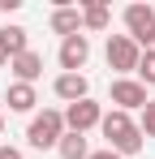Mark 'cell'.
<instances>
[{"label": "cell", "mask_w": 155, "mask_h": 159, "mask_svg": "<svg viewBox=\"0 0 155 159\" xmlns=\"http://www.w3.org/2000/svg\"><path fill=\"white\" fill-rule=\"evenodd\" d=\"M99 129H103V142H108V151H116L121 159L138 155V151H142V142H147V138H142V129H138V120H134L129 112H121V107L103 112Z\"/></svg>", "instance_id": "6da1fadb"}, {"label": "cell", "mask_w": 155, "mask_h": 159, "mask_svg": "<svg viewBox=\"0 0 155 159\" xmlns=\"http://www.w3.org/2000/svg\"><path fill=\"white\" fill-rule=\"evenodd\" d=\"M60 138H65V112L43 107V112L30 116V125H26V146L30 151H56Z\"/></svg>", "instance_id": "7a4b0ae2"}, {"label": "cell", "mask_w": 155, "mask_h": 159, "mask_svg": "<svg viewBox=\"0 0 155 159\" xmlns=\"http://www.w3.org/2000/svg\"><path fill=\"white\" fill-rule=\"evenodd\" d=\"M103 56H108V69H116L121 78L138 73V60H142L138 43H134L129 34H108V48H103Z\"/></svg>", "instance_id": "3957f363"}, {"label": "cell", "mask_w": 155, "mask_h": 159, "mask_svg": "<svg viewBox=\"0 0 155 159\" xmlns=\"http://www.w3.org/2000/svg\"><path fill=\"white\" fill-rule=\"evenodd\" d=\"M91 60V34H69L60 39V73H82Z\"/></svg>", "instance_id": "277c9868"}, {"label": "cell", "mask_w": 155, "mask_h": 159, "mask_svg": "<svg viewBox=\"0 0 155 159\" xmlns=\"http://www.w3.org/2000/svg\"><path fill=\"white\" fill-rule=\"evenodd\" d=\"M112 103L121 112H142L147 107V86L138 78H116L112 82Z\"/></svg>", "instance_id": "5b68a950"}, {"label": "cell", "mask_w": 155, "mask_h": 159, "mask_svg": "<svg viewBox=\"0 0 155 159\" xmlns=\"http://www.w3.org/2000/svg\"><path fill=\"white\" fill-rule=\"evenodd\" d=\"M99 120H103V107L95 103V99H82V103L65 107V129L69 133H86V129H95Z\"/></svg>", "instance_id": "8992f818"}, {"label": "cell", "mask_w": 155, "mask_h": 159, "mask_svg": "<svg viewBox=\"0 0 155 159\" xmlns=\"http://www.w3.org/2000/svg\"><path fill=\"white\" fill-rule=\"evenodd\" d=\"M52 90H56V99H65V107L91 99V82H86V73H56Z\"/></svg>", "instance_id": "52a82bcc"}, {"label": "cell", "mask_w": 155, "mask_h": 159, "mask_svg": "<svg viewBox=\"0 0 155 159\" xmlns=\"http://www.w3.org/2000/svg\"><path fill=\"white\" fill-rule=\"evenodd\" d=\"M121 17H125L129 39H142V34H151V30H155V9H151V4H142V0H138V4H125Z\"/></svg>", "instance_id": "ba28073f"}, {"label": "cell", "mask_w": 155, "mask_h": 159, "mask_svg": "<svg viewBox=\"0 0 155 159\" xmlns=\"http://www.w3.org/2000/svg\"><path fill=\"white\" fill-rule=\"evenodd\" d=\"M52 34H60V39L82 34V9L78 4H56L52 9Z\"/></svg>", "instance_id": "9c48e42d"}, {"label": "cell", "mask_w": 155, "mask_h": 159, "mask_svg": "<svg viewBox=\"0 0 155 159\" xmlns=\"http://www.w3.org/2000/svg\"><path fill=\"white\" fill-rule=\"evenodd\" d=\"M9 69H13V82H26V86H35V82L43 78V56L39 52H22L9 60Z\"/></svg>", "instance_id": "30bf717a"}, {"label": "cell", "mask_w": 155, "mask_h": 159, "mask_svg": "<svg viewBox=\"0 0 155 159\" xmlns=\"http://www.w3.org/2000/svg\"><path fill=\"white\" fill-rule=\"evenodd\" d=\"M22 52H30V34H26V26H17V22L0 26V56L13 60V56H22Z\"/></svg>", "instance_id": "8fae6325"}, {"label": "cell", "mask_w": 155, "mask_h": 159, "mask_svg": "<svg viewBox=\"0 0 155 159\" xmlns=\"http://www.w3.org/2000/svg\"><path fill=\"white\" fill-rule=\"evenodd\" d=\"M78 9H82V30H108L112 26V9L103 0H78Z\"/></svg>", "instance_id": "7c38bea8"}, {"label": "cell", "mask_w": 155, "mask_h": 159, "mask_svg": "<svg viewBox=\"0 0 155 159\" xmlns=\"http://www.w3.org/2000/svg\"><path fill=\"white\" fill-rule=\"evenodd\" d=\"M4 103H9V112H35V103H39V90L35 86H26V82H9V90H4Z\"/></svg>", "instance_id": "4fadbf2b"}, {"label": "cell", "mask_w": 155, "mask_h": 159, "mask_svg": "<svg viewBox=\"0 0 155 159\" xmlns=\"http://www.w3.org/2000/svg\"><path fill=\"white\" fill-rule=\"evenodd\" d=\"M56 155H60V159H86V155H91V142H86V133H69V129H65L60 146H56Z\"/></svg>", "instance_id": "5bb4252c"}, {"label": "cell", "mask_w": 155, "mask_h": 159, "mask_svg": "<svg viewBox=\"0 0 155 159\" xmlns=\"http://www.w3.org/2000/svg\"><path fill=\"white\" fill-rule=\"evenodd\" d=\"M138 129H142V138H155V99H147L142 116H138Z\"/></svg>", "instance_id": "9a60e30c"}, {"label": "cell", "mask_w": 155, "mask_h": 159, "mask_svg": "<svg viewBox=\"0 0 155 159\" xmlns=\"http://www.w3.org/2000/svg\"><path fill=\"white\" fill-rule=\"evenodd\" d=\"M138 82L142 86H155V56H142L138 60Z\"/></svg>", "instance_id": "2e32d148"}, {"label": "cell", "mask_w": 155, "mask_h": 159, "mask_svg": "<svg viewBox=\"0 0 155 159\" xmlns=\"http://www.w3.org/2000/svg\"><path fill=\"white\" fill-rule=\"evenodd\" d=\"M134 43H138V52H142V56H155V30H151V34H142V39H134Z\"/></svg>", "instance_id": "e0dca14e"}, {"label": "cell", "mask_w": 155, "mask_h": 159, "mask_svg": "<svg viewBox=\"0 0 155 159\" xmlns=\"http://www.w3.org/2000/svg\"><path fill=\"white\" fill-rule=\"evenodd\" d=\"M0 159H26V155L17 151V146H4V142H0Z\"/></svg>", "instance_id": "ac0fdd59"}, {"label": "cell", "mask_w": 155, "mask_h": 159, "mask_svg": "<svg viewBox=\"0 0 155 159\" xmlns=\"http://www.w3.org/2000/svg\"><path fill=\"white\" fill-rule=\"evenodd\" d=\"M86 159H121V155H116V151H108V146H103V151H91V155H86Z\"/></svg>", "instance_id": "d6986e66"}, {"label": "cell", "mask_w": 155, "mask_h": 159, "mask_svg": "<svg viewBox=\"0 0 155 159\" xmlns=\"http://www.w3.org/2000/svg\"><path fill=\"white\" fill-rule=\"evenodd\" d=\"M22 9V0H0V13H17Z\"/></svg>", "instance_id": "ffe728a7"}, {"label": "cell", "mask_w": 155, "mask_h": 159, "mask_svg": "<svg viewBox=\"0 0 155 159\" xmlns=\"http://www.w3.org/2000/svg\"><path fill=\"white\" fill-rule=\"evenodd\" d=\"M0 138H4V112H0Z\"/></svg>", "instance_id": "44dd1931"}, {"label": "cell", "mask_w": 155, "mask_h": 159, "mask_svg": "<svg viewBox=\"0 0 155 159\" xmlns=\"http://www.w3.org/2000/svg\"><path fill=\"white\" fill-rule=\"evenodd\" d=\"M0 65H4V56H0Z\"/></svg>", "instance_id": "7402d4cb"}]
</instances>
